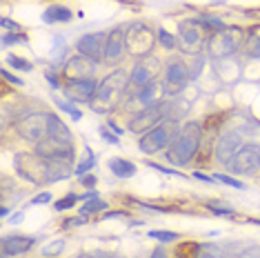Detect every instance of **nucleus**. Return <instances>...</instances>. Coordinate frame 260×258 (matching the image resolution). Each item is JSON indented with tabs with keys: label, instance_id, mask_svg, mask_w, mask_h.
I'll return each instance as SVG.
<instances>
[{
	"label": "nucleus",
	"instance_id": "obj_40",
	"mask_svg": "<svg viewBox=\"0 0 260 258\" xmlns=\"http://www.w3.org/2000/svg\"><path fill=\"white\" fill-rule=\"evenodd\" d=\"M100 136L107 140V143H118V136H114V134H109L105 127H100Z\"/></svg>",
	"mask_w": 260,
	"mask_h": 258
},
{
	"label": "nucleus",
	"instance_id": "obj_16",
	"mask_svg": "<svg viewBox=\"0 0 260 258\" xmlns=\"http://www.w3.org/2000/svg\"><path fill=\"white\" fill-rule=\"evenodd\" d=\"M34 151L45 158H74V143H64V140L47 136L45 140L36 143Z\"/></svg>",
	"mask_w": 260,
	"mask_h": 258
},
{
	"label": "nucleus",
	"instance_id": "obj_3",
	"mask_svg": "<svg viewBox=\"0 0 260 258\" xmlns=\"http://www.w3.org/2000/svg\"><path fill=\"white\" fill-rule=\"evenodd\" d=\"M14 167L18 176L27 180V183H34L38 187L54 183V163L51 158H45L40 154H29V151H20L14 158Z\"/></svg>",
	"mask_w": 260,
	"mask_h": 258
},
{
	"label": "nucleus",
	"instance_id": "obj_26",
	"mask_svg": "<svg viewBox=\"0 0 260 258\" xmlns=\"http://www.w3.org/2000/svg\"><path fill=\"white\" fill-rule=\"evenodd\" d=\"M149 238L158 240V243H176V240H178V234H176V232H167V230H151Z\"/></svg>",
	"mask_w": 260,
	"mask_h": 258
},
{
	"label": "nucleus",
	"instance_id": "obj_37",
	"mask_svg": "<svg viewBox=\"0 0 260 258\" xmlns=\"http://www.w3.org/2000/svg\"><path fill=\"white\" fill-rule=\"evenodd\" d=\"M80 185L87 187V189H93V187H96V176H91V174L80 176Z\"/></svg>",
	"mask_w": 260,
	"mask_h": 258
},
{
	"label": "nucleus",
	"instance_id": "obj_19",
	"mask_svg": "<svg viewBox=\"0 0 260 258\" xmlns=\"http://www.w3.org/2000/svg\"><path fill=\"white\" fill-rule=\"evenodd\" d=\"M34 247V238L29 236H5L3 238V256H22Z\"/></svg>",
	"mask_w": 260,
	"mask_h": 258
},
{
	"label": "nucleus",
	"instance_id": "obj_41",
	"mask_svg": "<svg viewBox=\"0 0 260 258\" xmlns=\"http://www.w3.org/2000/svg\"><path fill=\"white\" fill-rule=\"evenodd\" d=\"M193 178H198V180H205V183H214V176H207V174H203V172H193Z\"/></svg>",
	"mask_w": 260,
	"mask_h": 258
},
{
	"label": "nucleus",
	"instance_id": "obj_5",
	"mask_svg": "<svg viewBox=\"0 0 260 258\" xmlns=\"http://www.w3.org/2000/svg\"><path fill=\"white\" fill-rule=\"evenodd\" d=\"M158 40V34L147 25V22H134L125 29V43L127 54L134 58H147L153 51Z\"/></svg>",
	"mask_w": 260,
	"mask_h": 258
},
{
	"label": "nucleus",
	"instance_id": "obj_32",
	"mask_svg": "<svg viewBox=\"0 0 260 258\" xmlns=\"http://www.w3.org/2000/svg\"><path fill=\"white\" fill-rule=\"evenodd\" d=\"M56 105H58V107H60L62 111H67V114H69V116H72V118H74V120H80V118H82V114H80V111H78V109H76V107H74V105L64 103V101H60V98H56Z\"/></svg>",
	"mask_w": 260,
	"mask_h": 258
},
{
	"label": "nucleus",
	"instance_id": "obj_31",
	"mask_svg": "<svg viewBox=\"0 0 260 258\" xmlns=\"http://www.w3.org/2000/svg\"><path fill=\"white\" fill-rule=\"evenodd\" d=\"M27 40H29V38L25 36V34H20V31H7V34L3 36V45H5V47H9V45H14V43L25 45Z\"/></svg>",
	"mask_w": 260,
	"mask_h": 258
},
{
	"label": "nucleus",
	"instance_id": "obj_20",
	"mask_svg": "<svg viewBox=\"0 0 260 258\" xmlns=\"http://www.w3.org/2000/svg\"><path fill=\"white\" fill-rule=\"evenodd\" d=\"M162 83H151L143 87V89H138V93H136V101H138L143 107H153V105H160V98H162Z\"/></svg>",
	"mask_w": 260,
	"mask_h": 258
},
{
	"label": "nucleus",
	"instance_id": "obj_13",
	"mask_svg": "<svg viewBox=\"0 0 260 258\" xmlns=\"http://www.w3.org/2000/svg\"><path fill=\"white\" fill-rule=\"evenodd\" d=\"M105 47H107V34L105 31L87 34V36H82L78 43H76L78 54L91 58L93 62H103L105 60Z\"/></svg>",
	"mask_w": 260,
	"mask_h": 258
},
{
	"label": "nucleus",
	"instance_id": "obj_11",
	"mask_svg": "<svg viewBox=\"0 0 260 258\" xmlns=\"http://www.w3.org/2000/svg\"><path fill=\"white\" fill-rule=\"evenodd\" d=\"M167 109H169V105H165V103L153 105V107L140 109L136 116H132V120H129L127 129H129V132H134V134H147L149 129L156 127L160 120L169 118V116H167Z\"/></svg>",
	"mask_w": 260,
	"mask_h": 258
},
{
	"label": "nucleus",
	"instance_id": "obj_45",
	"mask_svg": "<svg viewBox=\"0 0 260 258\" xmlns=\"http://www.w3.org/2000/svg\"><path fill=\"white\" fill-rule=\"evenodd\" d=\"M47 83H49L51 87H56V89H58V87H60V83H58V78H56V76H54V74H51V72H49V74H47Z\"/></svg>",
	"mask_w": 260,
	"mask_h": 258
},
{
	"label": "nucleus",
	"instance_id": "obj_30",
	"mask_svg": "<svg viewBox=\"0 0 260 258\" xmlns=\"http://www.w3.org/2000/svg\"><path fill=\"white\" fill-rule=\"evenodd\" d=\"M78 201H80V196H76V194H67V196L60 198V201H58L54 207H56V212H64V209H72Z\"/></svg>",
	"mask_w": 260,
	"mask_h": 258
},
{
	"label": "nucleus",
	"instance_id": "obj_9",
	"mask_svg": "<svg viewBox=\"0 0 260 258\" xmlns=\"http://www.w3.org/2000/svg\"><path fill=\"white\" fill-rule=\"evenodd\" d=\"M232 174L238 176H251L260 169V145L258 143H245L238 149L232 160L224 165Z\"/></svg>",
	"mask_w": 260,
	"mask_h": 258
},
{
	"label": "nucleus",
	"instance_id": "obj_22",
	"mask_svg": "<svg viewBox=\"0 0 260 258\" xmlns=\"http://www.w3.org/2000/svg\"><path fill=\"white\" fill-rule=\"evenodd\" d=\"M109 169H111V174L118 176V178H132V176H136V165L132 160H127V158H109Z\"/></svg>",
	"mask_w": 260,
	"mask_h": 258
},
{
	"label": "nucleus",
	"instance_id": "obj_6",
	"mask_svg": "<svg viewBox=\"0 0 260 258\" xmlns=\"http://www.w3.org/2000/svg\"><path fill=\"white\" fill-rule=\"evenodd\" d=\"M242 40H245V31H242V27L232 25V27H224L222 31H218L216 36H211L209 43H207V49H209L211 58L222 60V58L234 56L236 51L240 49Z\"/></svg>",
	"mask_w": 260,
	"mask_h": 258
},
{
	"label": "nucleus",
	"instance_id": "obj_2",
	"mask_svg": "<svg viewBox=\"0 0 260 258\" xmlns=\"http://www.w3.org/2000/svg\"><path fill=\"white\" fill-rule=\"evenodd\" d=\"M200 143H203V127L196 120H189L187 125L180 127L178 136L167 149V160L176 167H185L200 151Z\"/></svg>",
	"mask_w": 260,
	"mask_h": 258
},
{
	"label": "nucleus",
	"instance_id": "obj_25",
	"mask_svg": "<svg viewBox=\"0 0 260 258\" xmlns=\"http://www.w3.org/2000/svg\"><path fill=\"white\" fill-rule=\"evenodd\" d=\"M107 207H109L107 201H100V198H91V201H87L85 205H82L80 216H89V214H96V212H105Z\"/></svg>",
	"mask_w": 260,
	"mask_h": 258
},
{
	"label": "nucleus",
	"instance_id": "obj_17",
	"mask_svg": "<svg viewBox=\"0 0 260 258\" xmlns=\"http://www.w3.org/2000/svg\"><path fill=\"white\" fill-rule=\"evenodd\" d=\"M96 64L91 58L87 56H74L69 58V62L64 64V80H80V78H93V72H96Z\"/></svg>",
	"mask_w": 260,
	"mask_h": 258
},
{
	"label": "nucleus",
	"instance_id": "obj_38",
	"mask_svg": "<svg viewBox=\"0 0 260 258\" xmlns=\"http://www.w3.org/2000/svg\"><path fill=\"white\" fill-rule=\"evenodd\" d=\"M49 201H51V194L45 191V194H38V196H34L31 198V205H47Z\"/></svg>",
	"mask_w": 260,
	"mask_h": 258
},
{
	"label": "nucleus",
	"instance_id": "obj_35",
	"mask_svg": "<svg viewBox=\"0 0 260 258\" xmlns=\"http://www.w3.org/2000/svg\"><path fill=\"white\" fill-rule=\"evenodd\" d=\"M62 247H64L62 243H54V245H47V247L43 249V254H45L47 258H49V256H58V254H60V251H62Z\"/></svg>",
	"mask_w": 260,
	"mask_h": 258
},
{
	"label": "nucleus",
	"instance_id": "obj_39",
	"mask_svg": "<svg viewBox=\"0 0 260 258\" xmlns=\"http://www.w3.org/2000/svg\"><path fill=\"white\" fill-rule=\"evenodd\" d=\"M0 76H3V80H9V83H14V85H22V80L20 78H16V76H11L9 72H7V69H0Z\"/></svg>",
	"mask_w": 260,
	"mask_h": 258
},
{
	"label": "nucleus",
	"instance_id": "obj_18",
	"mask_svg": "<svg viewBox=\"0 0 260 258\" xmlns=\"http://www.w3.org/2000/svg\"><path fill=\"white\" fill-rule=\"evenodd\" d=\"M178 36L189 51L200 49V47L205 45V34H203L200 20H180L178 22Z\"/></svg>",
	"mask_w": 260,
	"mask_h": 258
},
{
	"label": "nucleus",
	"instance_id": "obj_7",
	"mask_svg": "<svg viewBox=\"0 0 260 258\" xmlns=\"http://www.w3.org/2000/svg\"><path fill=\"white\" fill-rule=\"evenodd\" d=\"M16 132L29 143H40L49 134V111H29L16 122Z\"/></svg>",
	"mask_w": 260,
	"mask_h": 258
},
{
	"label": "nucleus",
	"instance_id": "obj_29",
	"mask_svg": "<svg viewBox=\"0 0 260 258\" xmlns=\"http://www.w3.org/2000/svg\"><path fill=\"white\" fill-rule=\"evenodd\" d=\"M7 62L14 69H18V72H31V69H34V64L29 60H25L22 56H7Z\"/></svg>",
	"mask_w": 260,
	"mask_h": 258
},
{
	"label": "nucleus",
	"instance_id": "obj_12",
	"mask_svg": "<svg viewBox=\"0 0 260 258\" xmlns=\"http://www.w3.org/2000/svg\"><path fill=\"white\" fill-rule=\"evenodd\" d=\"M158 69H160V62L156 58H140L138 62L134 64L132 74H129V85L136 87V89H143V87L156 83Z\"/></svg>",
	"mask_w": 260,
	"mask_h": 258
},
{
	"label": "nucleus",
	"instance_id": "obj_24",
	"mask_svg": "<svg viewBox=\"0 0 260 258\" xmlns=\"http://www.w3.org/2000/svg\"><path fill=\"white\" fill-rule=\"evenodd\" d=\"M196 258H227L224 256V251L218 247V245H198L196 249Z\"/></svg>",
	"mask_w": 260,
	"mask_h": 258
},
{
	"label": "nucleus",
	"instance_id": "obj_1",
	"mask_svg": "<svg viewBox=\"0 0 260 258\" xmlns=\"http://www.w3.org/2000/svg\"><path fill=\"white\" fill-rule=\"evenodd\" d=\"M129 89V74L125 69H114L109 76H105V80L98 85L96 96L89 103L93 111L105 114V111H114L122 105L125 93Z\"/></svg>",
	"mask_w": 260,
	"mask_h": 258
},
{
	"label": "nucleus",
	"instance_id": "obj_10",
	"mask_svg": "<svg viewBox=\"0 0 260 258\" xmlns=\"http://www.w3.org/2000/svg\"><path fill=\"white\" fill-rule=\"evenodd\" d=\"M245 143H247L245 129H224L216 140V160L220 165H227Z\"/></svg>",
	"mask_w": 260,
	"mask_h": 258
},
{
	"label": "nucleus",
	"instance_id": "obj_46",
	"mask_svg": "<svg viewBox=\"0 0 260 258\" xmlns=\"http://www.w3.org/2000/svg\"><path fill=\"white\" fill-rule=\"evenodd\" d=\"M251 56H256V58H260V38L256 40V45H253V49H251Z\"/></svg>",
	"mask_w": 260,
	"mask_h": 258
},
{
	"label": "nucleus",
	"instance_id": "obj_14",
	"mask_svg": "<svg viewBox=\"0 0 260 258\" xmlns=\"http://www.w3.org/2000/svg\"><path fill=\"white\" fill-rule=\"evenodd\" d=\"M127 54V43H125V31L120 27H114L107 31V47H105V64H118L122 56Z\"/></svg>",
	"mask_w": 260,
	"mask_h": 258
},
{
	"label": "nucleus",
	"instance_id": "obj_47",
	"mask_svg": "<svg viewBox=\"0 0 260 258\" xmlns=\"http://www.w3.org/2000/svg\"><path fill=\"white\" fill-rule=\"evenodd\" d=\"M120 216H122V218H125L127 214H120V212H111V214H105L103 218H120Z\"/></svg>",
	"mask_w": 260,
	"mask_h": 258
},
{
	"label": "nucleus",
	"instance_id": "obj_44",
	"mask_svg": "<svg viewBox=\"0 0 260 258\" xmlns=\"http://www.w3.org/2000/svg\"><path fill=\"white\" fill-rule=\"evenodd\" d=\"M76 258H109V256H103V251H93V254H78Z\"/></svg>",
	"mask_w": 260,
	"mask_h": 258
},
{
	"label": "nucleus",
	"instance_id": "obj_23",
	"mask_svg": "<svg viewBox=\"0 0 260 258\" xmlns=\"http://www.w3.org/2000/svg\"><path fill=\"white\" fill-rule=\"evenodd\" d=\"M72 9L69 7H62V5H51V7L45 9L43 14V20L47 25H54V22H69L72 20Z\"/></svg>",
	"mask_w": 260,
	"mask_h": 258
},
{
	"label": "nucleus",
	"instance_id": "obj_48",
	"mask_svg": "<svg viewBox=\"0 0 260 258\" xmlns=\"http://www.w3.org/2000/svg\"><path fill=\"white\" fill-rule=\"evenodd\" d=\"M20 220H22V212H16L11 216V222H20Z\"/></svg>",
	"mask_w": 260,
	"mask_h": 258
},
{
	"label": "nucleus",
	"instance_id": "obj_21",
	"mask_svg": "<svg viewBox=\"0 0 260 258\" xmlns=\"http://www.w3.org/2000/svg\"><path fill=\"white\" fill-rule=\"evenodd\" d=\"M47 136L58 138V140H64V143H74L72 129L64 125V122L58 118V114H54V111H49V134H47Z\"/></svg>",
	"mask_w": 260,
	"mask_h": 258
},
{
	"label": "nucleus",
	"instance_id": "obj_27",
	"mask_svg": "<svg viewBox=\"0 0 260 258\" xmlns=\"http://www.w3.org/2000/svg\"><path fill=\"white\" fill-rule=\"evenodd\" d=\"M93 163H96V156H93V151L87 147V151H85V158L78 163V167H76V174L78 176H85V172H89V169L93 167Z\"/></svg>",
	"mask_w": 260,
	"mask_h": 258
},
{
	"label": "nucleus",
	"instance_id": "obj_8",
	"mask_svg": "<svg viewBox=\"0 0 260 258\" xmlns=\"http://www.w3.org/2000/svg\"><path fill=\"white\" fill-rule=\"evenodd\" d=\"M189 78H191V69L182 58H169L162 69V89L167 96H176L187 87Z\"/></svg>",
	"mask_w": 260,
	"mask_h": 258
},
{
	"label": "nucleus",
	"instance_id": "obj_28",
	"mask_svg": "<svg viewBox=\"0 0 260 258\" xmlns=\"http://www.w3.org/2000/svg\"><path fill=\"white\" fill-rule=\"evenodd\" d=\"M158 43H160L165 49H169V51L178 47V40H176V36H171L167 29H158Z\"/></svg>",
	"mask_w": 260,
	"mask_h": 258
},
{
	"label": "nucleus",
	"instance_id": "obj_42",
	"mask_svg": "<svg viewBox=\"0 0 260 258\" xmlns=\"http://www.w3.org/2000/svg\"><path fill=\"white\" fill-rule=\"evenodd\" d=\"M3 27L5 29H14V31H18V29H20L18 22H14V20H9V18H3Z\"/></svg>",
	"mask_w": 260,
	"mask_h": 258
},
{
	"label": "nucleus",
	"instance_id": "obj_49",
	"mask_svg": "<svg viewBox=\"0 0 260 258\" xmlns=\"http://www.w3.org/2000/svg\"><path fill=\"white\" fill-rule=\"evenodd\" d=\"M249 222H253V225H260V218H247Z\"/></svg>",
	"mask_w": 260,
	"mask_h": 258
},
{
	"label": "nucleus",
	"instance_id": "obj_4",
	"mask_svg": "<svg viewBox=\"0 0 260 258\" xmlns=\"http://www.w3.org/2000/svg\"><path fill=\"white\" fill-rule=\"evenodd\" d=\"M178 132H180V127H178V120H176V118L160 120L153 129H149L147 134L140 136V140H138L140 154L151 156V154H158V151L171 147V143L176 140Z\"/></svg>",
	"mask_w": 260,
	"mask_h": 258
},
{
	"label": "nucleus",
	"instance_id": "obj_36",
	"mask_svg": "<svg viewBox=\"0 0 260 258\" xmlns=\"http://www.w3.org/2000/svg\"><path fill=\"white\" fill-rule=\"evenodd\" d=\"M151 169H158V172H162V174H169V176H178V178H182V174L180 172H176V169H167V167H162V165H158V163H147Z\"/></svg>",
	"mask_w": 260,
	"mask_h": 258
},
{
	"label": "nucleus",
	"instance_id": "obj_43",
	"mask_svg": "<svg viewBox=\"0 0 260 258\" xmlns=\"http://www.w3.org/2000/svg\"><path fill=\"white\" fill-rule=\"evenodd\" d=\"M240 258H260V247H253V249H247Z\"/></svg>",
	"mask_w": 260,
	"mask_h": 258
},
{
	"label": "nucleus",
	"instance_id": "obj_15",
	"mask_svg": "<svg viewBox=\"0 0 260 258\" xmlns=\"http://www.w3.org/2000/svg\"><path fill=\"white\" fill-rule=\"evenodd\" d=\"M96 80L93 78H80V80H64V91L67 98H72L76 103H91L96 96Z\"/></svg>",
	"mask_w": 260,
	"mask_h": 258
},
{
	"label": "nucleus",
	"instance_id": "obj_34",
	"mask_svg": "<svg viewBox=\"0 0 260 258\" xmlns=\"http://www.w3.org/2000/svg\"><path fill=\"white\" fill-rule=\"evenodd\" d=\"M207 207H209L214 214H222V216L234 214V209H232V207H224V205H218V203H214V201H211V203H207Z\"/></svg>",
	"mask_w": 260,
	"mask_h": 258
},
{
	"label": "nucleus",
	"instance_id": "obj_33",
	"mask_svg": "<svg viewBox=\"0 0 260 258\" xmlns=\"http://www.w3.org/2000/svg\"><path fill=\"white\" fill-rule=\"evenodd\" d=\"M214 178L222 180V183L229 185V187H236V189H245V185H242L240 180H236V178H232V176H227V174H214Z\"/></svg>",
	"mask_w": 260,
	"mask_h": 258
}]
</instances>
